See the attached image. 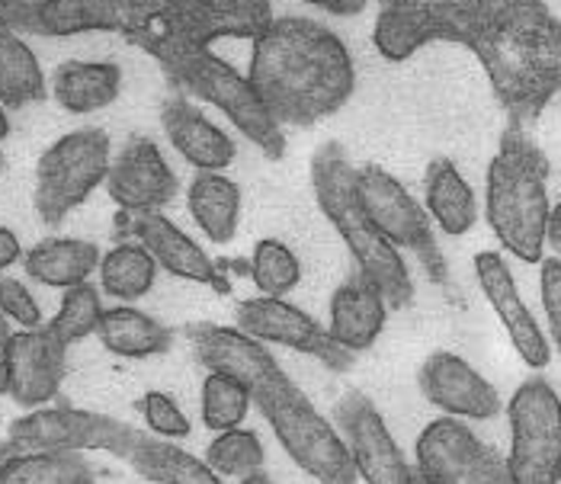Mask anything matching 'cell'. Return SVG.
Here are the masks:
<instances>
[{"mask_svg": "<svg viewBox=\"0 0 561 484\" xmlns=\"http://www.w3.org/2000/svg\"><path fill=\"white\" fill-rule=\"evenodd\" d=\"M251 279L257 286L260 296H289L302 283V261L296 251L276 238H263L251 251Z\"/></svg>", "mask_w": 561, "mask_h": 484, "instance_id": "cell-30", "label": "cell"}, {"mask_svg": "<svg viewBox=\"0 0 561 484\" xmlns=\"http://www.w3.org/2000/svg\"><path fill=\"white\" fill-rule=\"evenodd\" d=\"M68 372V344L43 324L33 331H13L7 356V397L20 407H45L61 392Z\"/></svg>", "mask_w": 561, "mask_h": 484, "instance_id": "cell-14", "label": "cell"}, {"mask_svg": "<svg viewBox=\"0 0 561 484\" xmlns=\"http://www.w3.org/2000/svg\"><path fill=\"white\" fill-rule=\"evenodd\" d=\"M334 420L341 427V437L350 446L356 475L366 484H411L414 469L408 465L404 452L391 437L389 424L376 411V404L363 392H346L337 407Z\"/></svg>", "mask_w": 561, "mask_h": 484, "instance_id": "cell-12", "label": "cell"}, {"mask_svg": "<svg viewBox=\"0 0 561 484\" xmlns=\"http://www.w3.org/2000/svg\"><path fill=\"white\" fill-rule=\"evenodd\" d=\"M251 84L279 126H314L356 90V68L344 39L318 20L279 16L254 39Z\"/></svg>", "mask_w": 561, "mask_h": 484, "instance_id": "cell-2", "label": "cell"}, {"mask_svg": "<svg viewBox=\"0 0 561 484\" xmlns=\"http://www.w3.org/2000/svg\"><path fill=\"white\" fill-rule=\"evenodd\" d=\"M476 279L488 299V306L494 309L501 327L507 331L511 344L517 356L529 369H546L552 362V344L542 334L539 321L533 318L529 306L519 296L517 279L511 273V266L504 261V254L497 251H478L476 254Z\"/></svg>", "mask_w": 561, "mask_h": 484, "instance_id": "cell-15", "label": "cell"}, {"mask_svg": "<svg viewBox=\"0 0 561 484\" xmlns=\"http://www.w3.org/2000/svg\"><path fill=\"white\" fill-rule=\"evenodd\" d=\"M96 337L110 353L123 359H148L171 350L173 331L158 318L145 314L129 302H119L116 309H103L96 324Z\"/></svg>", "mask_w": 561, "mask_h": 484, "instance_id": "cell-25", "label": "cell"}, {"mask_svg": "<svg viewBox=\"0 0 561 484\" xmlns=\"http://www.w3.org/2000/svg\"><path fill=\"white\" fill-rule=\"evenodd\" d=\"M356 196L366 209L373 224L389 238L391 244L401 251H414L417 261L427 266L431 279L443 283L446 279V264L433 238V221L427 209L408 193V186L391 176L386 168L363 164L356 168Z\"/></svg>", "mask_w": 561, "mask_h": 484, "instance_id": "cell-8", "label": "cell"}, {"mask_svg": "<svg viewBox=\"0 0 561 484\" xmlns=\"http://www.w3.org/2000/svg\"><path fill=\"white\" fill-rule=\"evenodd\" d=\"M138 411L145 414V424L154 437H164V440H183L193 434L186 414L180 411V404L173 401L168 392H145Z\"/></svg>", "mask_w": 561, "mask_h": 484, "instance_id": "cell-33", "label": "cell"}, {"mask_svg": "<svg viewBox=\"0 0 561 484\" xmlns=\"http://www.w3.org/2000/svg\"><path fill=\"white\" fill-rule=\"evenodd\" d=\"M190 216L213 244H228L241 221V186L225 171H196L186 186Z\"/></svg>", "mask_w": 561, "mask_h": 484, "instance_id": "cell-22", "label": "cell"}, {"mask_svg": "<svg viewBox=\"0 0 561 484\" xmlns=\"http://www.w3.org/2000/svg\"><path fill=\"white\" fill-rule=\"evenodd\" d=\"M103 186L126 216H138L171 206L180 193V176L151 138L131 135L119 154H113Z\"/></svg>", "mask_w": 561, "mask_h": 484, "instance_id": "cell-13", "label": "cell"}, {"mask_svg": "<svg viewBox=\"0 0 561 484\" xmlns=\"http://www.w3.org/2000/svg\"><path fill=\"white\" fill-rule=\"evenodd\" d=\"M190 344L196 359L209 372H228L248 385L251 401L263 420L273 427L286 456L318 484H356V465L341 430L324 420L311 397L283 372V366L241 327L196 324L190 327Z\"/></svg>", "mask_w": 561, "mask_h": 484, "instance_id": "cell-1", "label": "cell"}, {"mask_svg": "<svg viewBox=\"0 0 561 484\" xmlns=\"http://www.w3.org/2000/svg\"><path fill=\"white\" fill-rule=\"evenodd\" d=\"M511 456L507 472L514 484H559L561 472V397L533 376L519 385L511 404Z\"/></svg>", "mask_w": 561, "mask_h": 484, "instance_id": "cell-7", "label": "cell"}, {"mask_svg": "<svg viewBox=\"0 0 561 484\" xmlns=\"http://www.w3.org/2000/svg\"><path fill=\"white\" fill-rule=\"evenodd\" d=\"M427 216L449 238H462L476 228L478 199L472 183L449 158H433L427 168Z\"/></svg>", "mask_w": 561, "mask_h": 484, "instance_id": "cell-21", "label": "cell"}, {"mask_svg": "<svg viewBox=\"0 0 561 484\" xmlns=\"http://www.w3.org/2000/svg\"><path fill=\"white\" fill-rule=\"evenodd\" d=\"M173 71L196 96H203L206 103H213L216 110H221L238 126V132L244 135V138H251L266 158H279L283 154V148H286L283 126L273 119V113L260 100L251 78L238 74L228 61H221L218 55L206 51V48L183 51L176 58Z\"/></svg>", "mask_w": 561, "mask_h": 484, "instance_id": "cell-6", "label": "cell"}, {"mask_svg": "<svg viewBox=\"0 0 561 484\" xmlns=\"http://www.w3.org/2000/svg\"><path fill=\"white\" fill-rule=\"evenodd\" d=\"M311 189H314L318 209L341 234L359 273L382 289L389 309H408L414 302V279L408 273L401 251L366 216L356 196V168L350 164L341 145L331 141L314 151Z\"/></svg>", "mask_w": 561, "mask_h": 484, "instance_id": "cell-3", "label": "cell"}, {"mask_svg": "<svg viewBox=\"0 0 561 484\" xmlns=\"http://www.w3.org/2000/svg\"><path fill=\"white\" fill-rule=\"evenodd\" d=\"M16 261H23V244H20L16 231L0 228V273L10 269Z\"/></svg>", "mask_w": 561, "mask_h": 484, "instance_id": "cell-37", "label": "cell"}, {"mask_svg": "<svg viewBox=\"0 0 561 484\" xmlns=\"http://www.w3.org/2000/svg\"><path fill=\"white\" fill-rule=\"evenodd\" d=\"M417 469L433 484H514L507 462L459 420L439 417L417 437Z\"/></svg>", "mask_w": 561, "mask_h": 484, "instance_id": "cell-10", "label": "cell"}, {"mask_svg": "<svg viewBox=\"0 0 561 484\" xmlns=\"http://www.w3.org/2000/svg\"><path fill=\"white\" fill-rule=\"evenodd\" d=\"M129 231L135 234V241L154 257L158 269H168L171 276L213 286L218 292H228L221 266L206 254L203 244H196L164 212H138V216H129Z\"/></svg>", "mask_w": 561, "mask_h": 484, "instance_id": "cell-17", "label": "cell"}, {"mask_svg": "<svg viewBox=\"0 0 561 484\" xmlns=\"http://www.w3.org/2000/svg\"><path fill=\"white\" fill-rule=\"evenodd\" d=\"M161 126L173 151L196 171H225L231 168L238 145L234 138L216 126L199 106L186 96H168L161 106Z\"/></svg>", "mask_w": 561, "mask_h": 484, "instance_id": "cell-18", "label": "cell"}, {"mask_svg": "<svg viewBox=\"0 0 561 484\" xmlns=\"http://www.w3.org/2000/svg\"><path fill=\"white\" fill-rule=\"evenodd\" d=\"M7 437L23 452H110L126 459L138 430L106 414L78 407H33L26 417L13 420Z\"/></svg>", "mask_w": 561, "mask_h": 484, "instance_id": "cell-9", "label": "cell"}, {"mask_svg": "<svg viewBox=\"0 0 561 484\" xmlns=\"http://www.w3.org/2000/svg\"><path fill=\"white\" fill-rule=\"evenodd\" d=\"M0 314L16 324L20 331H33V327H43L45 318L36 296L30 292V286L16 276H7L0 273Z\"/></svg>", "mask_w": 561, "mask_h": 484, "instance_id": "cell-34", "label": "cell"}, {"mask_svg": "<svg viewBox=\"0 0 561 484\" xmlns=\"http://www.w3.org/2000/svg\"><path fill=\"white\" fill-rule=\"evenodd\" d=\"M263 442L254 430H221L216 440L206 449V462L209 469L221 479H244L251 472L263 469Z\"/></svg>", "mask_w": 561, "mask_h": 484, "instance_id": "cell-32", "label": "cell"}, {"mask_svg": "<svg viewBox=\"0 0 561 484\" xmlns=\"http://www.w3.org/2000/svg\"><path fill=\"white\" fill-rule=\"evenodd\" d=\"M238 484H273V479L263 472V469H257V472H251V475H244V479H238Z\"/></svg>", "mask_w": 561, "mask_h": 484, "instance_id": "cell-41", "label": "cell"}, {"mask_svg": "<svg viewBox=\"0 0 561 484\" xmlns=\"http://www.w3.org/2000/svg\"><path fill=\"white\" fill-rule=\"evenodd\" d=\"M421 392L439 407L446 417L459 420H491L501 414L504 401L501 392L478 372L472 362H466L459 353L436 350L421 366Z\"/></svg>", "mask_w": 561, "mask_h": 484, "instance_id": "cell-16", "label": "cell"}, {"mask_svg": "<svg viewBox=\"0 0 561 484\" xmlns=\"http://www.w3.org/2000/svg\"><path fill=\"white\" fill-rule=\"evenodd\" d=\"M546 244H552L556 251L561 254V203L559 206H552V212H549V224H546Z\"/></svg>", "mask_w": 561, "mask_h": 484, "instance_id": "cell-39", "label": "cell"}, {"mask_svg": "<svg viewBox=\"0 0 561 484\" xmlns=\"http://www.w3.org/2000/svg\"><path fill=\"white\" fill-rule=\"evenodd\" d=\"M100 289L106 296H113L116 302H129L135 306L138 299H145L158 279V264L154 257L135 241V244H116L110 254L100 257Z\"/></svg>", "mask_w": 561, "mask_h": 484, "instance_id": "cell-27", "label": "cell"}, {"mask_svg": "<svg viewBox=\"0 0 561 484\" xmlns=\"http://www.w3.org/2000/svg\"><path fill=\"white\" fill-rule=\"evenodd\" d=\"M7 135H10V110L0 103V141H3Z\"/></svg>", "mask_w": 561, "mask_h": 484, "instance_id": "cell-42", "label": "cell"}, {"mask_svg": "<svg viewBox=\"0 0 561 484\" xmlns=\"http://www.w3.org/2000/svg\"><path fill=\"white\" fill-rule=\"evenodd\" d=\"M100 318H103V296H100V289L90 286V283H81V286L65 289L55 318L45 321V324L58 334V341L75 347V344L87 341L90 334H96Z\"/></svg>", "mask_w": 561, "mask_h": 484, "instance_id": "cell-31", "label": "cell"}, {"mask_svg": "<svg viewBox=\"0 0 561 484\" xmlns=\"http://www.w3.org/2000/svg\"><path fill=\"white\" fill-rule=\"evenodd\" d=\"M0 484H96V472L81 452H16Z\"/></svg>", "mask_w": 561, "mask_h": 484, "instance_id": "cell-28", "label": "cell"}, {"mask_svg": "<svg viewBox=\"0 0 561 484\" xmlns=\"http://www.w3.org/2000/svg\"><path fill=\"white\" fill-rule=\"evenodd\" d=\"M10 337H13L10 321L0 314V397L7 395V356H10Z\"/></svg>", "mask_w": 561, "mask_h": 484, "instance_id": "cell-38", "label": "cell"}, {"mask_svg": "<svg viewBox=\"0 0 561 484\" xmlns=\"http://www.w3.org/2000/svg\"><path fill=\"white\" fill-rule=\"evenodd\" d=\"M559 484H561V472H559Z\"/></svg>", "mask_w": 561, "mask_h": 484, "instance_id": "cell-44", "label": "cell"}, {"mask_svg": "<svg viewBox=\"0 0 561 484\" xmlns=\"http://www.w3.org/2000/svg\"><path fill=\"white\" fill-rule=\"evenodd\" d=\"M123 462H129L135 475L151 484H225V479L209 469V462L190 456L186 449H176L173 440L145 430H138Z\"/></svg>", "mask_w": 561, "mask_h": 484, "instance_id": "cell-24", "label": "cell"}, {"mask_svg": "<svg viewBox=\"0 0 561 484\" xmlns=\"http://www.w3.org/2000/svg\"><path fill=\"white\" fill-rule=\"evenodd\" d=\"M16 452H20V446L10 440V437H7V440H0V469H3V465H7V462L16 456Z\"/></svg>", "mask_w": 561, "mask_h": 484, "instance_id": "cell-40", "label": "cell"}, {"mask_svg": "<svg viewBox=\"0 0 561 484\" xmlns=\"http://www.w3.org/2000/svg\"><path fill=\"white\" fill-rule=\"evenodd\" d=\"M386 318H389V302L382 296V289L366 279L363 273L344 279L334 296H331V309H328V334L350 353L369 350L379 334L386 331Z\"/></svg>", "mask_w": 561, "mask_h": 484, "instance_id": "cell-19", "label": "cell"}, {"mask_svg": "<svg viewBox=\"0 0 561 484\" xmlns=\"http://www.w3.org/2000/svg\"><path fill=\"white\" fill-rule=\"evenodd\" d=\"M3 168H7V154L0 151V171H3Z\"/></svg>", "mask_w": 561, "mask_h": 484, "instance_id": "cell-43", "label": "cell"}, {"mask_svg": "<svg viewBox=\"0 0 561 484\" xmlns=\"http://www.w3.org/2000/svg\"><path fill=\"white\" fill-rule=\"evenodd\" d=\"M251 392L244 382H238L234 376L228 372H209L206 382H203V397H199V414H203V424L221 434V430H234L248 420V411H251Z\"/></svg>", "mask_w": 561, "mask_h": 484, "instance_id": "cell-29", "label": "cell"}, {"mask_svg": "<svg viewBox=\"0 0 561 484\" xmlns=\"http://www.w3.org/2000/svg\"><path fill=\"white\" fill-rule=\"evenodd\" d=\"M48 93L65 113L90 116L113 106L123 93V68L113 61H65L51 74Z\"/></svg>", "mask_w": 561, "mask_h": 484, "instance_id": "cell-20", "label": "cell"}, {"mask_svg": "<svg viewBox=\"0 0 561 484\" xmlns=\"http://www.w3.org/2000/svg\"><path fill=\"white\" fill-rule=\"evenodd\" d=\"M305 3L314 7V10H324L331 16H356V13L366 10L369 0H305Z\"/></svg>", "mask_w": 561, "mask_h": 484, "instance_id": "cell-36", "label": "cell"}, {"mask_svg": "<svg viewBox=\"0 0 561 484\" xmlns=\"http://www.w3.org/2000/svg\"><path fill=\"white\" fill-rule=\"evenodd\" d=\"M546 174L542 154L517 135L504 138L488 168L484 216L501 247L523 264H539L546 251V224L552 212Z\"/></svg>", "mask_w": 561, "mask_h": 484, "instance_id": "cell-4", "label": "cell"}, {"mask_svg": "<svg viewBox=\"0 0 561 484\" xmlns=\"http://www.w3.org/2000/svg\"><path fill=\"white\" fill-rule=\"evenodd\" d=\"M539 292H542V311L549 321L552 344L561 356V261L559 257H542L539 261Z\"/></svg>", "mask_w": 561, "mask_h": 484, "instance_id": "cell-35", "label": "cell"}, {"mask_svg": "<svg viewBox=\"0 0 561 484\" xmlns=\"http://www.w3.org/2000/svg\"><path fill=\"white\" fill-rule=\"evenodd\" d=\"M100 257V247L84 238H45L23 254V269L48 289H71L96 273Z\"/></svg>", "mask_w": 561, "mask_h": 484, "instance_id": "cell-23", "label": "cell"}, {"mask_svg": "<svg viewBox=\"0 0 561 484\" xmlns=\"http://www.w3.org/2000/svg\"><path fill=\"white\" fill-rule=\"evenodd\" d=\"M113 161V138L106 129L87 126L61 135L43 151L36 164V212L45 224L68 219L78 206H84L90 193L103 186Z\"/></svg>", "mask_w": 561, "mask_h": 484, "instance_id": "cell-5", "label": "cell"}, {"mask_svg": "<svg viewBox=\"0 0 561 484\" xmlns=\"http://www.w3.org/2000/svg\"><path fill=\"white\" fill-rule=\"evenodd\" d=\"M48 96L43 65L26 39L0 20V103L7 110H23Z\"/></svg>", "mask_w": 561, "mask_h": 484, "instance_id": "cell-26", "label": "cell"}, {"mask_svg": "<svg viewBox=\"0 0 561 484\" xmlns=\"http://www.w3.org/2000/svg\"><path fill=\"white\" fill-rule=\"evenodd\" d=\"M234 321L244 334L266 347H289L321 359L331 372H346L356 353L344 350L324 324H318L308 311L279 299V296H257L244 299L234 309Z\"/></svg>", "mask_w": 561, "mask_h": 484, "instance_id": "cell-11", "label": "cell"}]
</instances>
